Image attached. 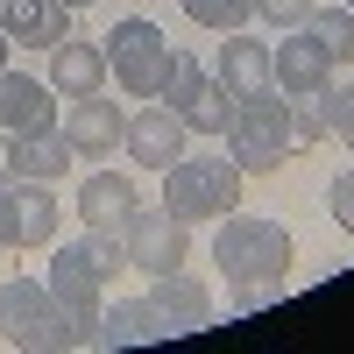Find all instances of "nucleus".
<instances>
[{
  "mask_svg": "<svg viewBox=\"0 0 354 354\" xmlns=\"http://www.w3.org/2000/svg\"><path fill=\"white\" fill-rule=\"evenodd\" d=\"M319 113H326V135H340L354 149V78L347 85H326V93H319Z\"/></svg>",
  "mask_w": 354,
  "mask_h": 354,
  "instance_id": "nucleus-23",
  "label": "nucleus"
},
{
  "mask_svg": "<svg viewBox=\"0 0 354 354\" xmlns=\"http://www.w3.org/2000/svg\"><path fill=\"white\" fill-rule=\"evenodd\" d=\"M8 50H15V43H8V36H0V71H8Z\"/></svg>",
  "mask_w": 354,
  "mask_h": 354,
  "instance_id": "nucleus-29",
  "label": "nucleus"
},
{
  "mask_svg": "<svg viewBox=\"0 0 354 354\" xmlns=\"http://www.w3.org/2000/svg\"><path fill=\"white\" fill-rule=\"evenodd\" d=\"M312 142H326V113L319 100H290V149H312Z\"/></svg>",
  "mask_w": 354,
  "mask_h": 354,
  "instance_id": "nucleus-24",
  "label": "nucleus"
},
{
  "mask_svg": "<svg viewBox=\"0 0 354 354\" xmlns=\"http://www.w3.org/2000/svg\"><path fill=\"white\" fill-rule=\"evenodd\" d=\"M255 15L270 21V28H305V15H312V0H255Z\"/></svg>",
  "mask_w": 354,
  "mask_h": 354,
  "instance_id": "nucleus-26",
  "label": "nucleus"
},
{
  "mask_svg": "<svg viewBox=\"0 0 354 354\" xmlns=\"http://www.w3.org/2000/svg\"><path fill=\"white\" fill-rule=\"evenodd\" d=\"M326 205H333V220L354 234V170H340L333 177V185H326Z\"/></svg>",
  "mask_w": 354,
  "mask_h": 354,
  "instance_id": "nucleus-27",
  "label": "nucleus"
},
{
  "mask_svg": "<svg viewBox=\"0 0 354 354\" xmlns=\"http://www.w3.org/2000/svg\"><path fill=\"white\" fill-rule=\"evenodd\" d=\"M163 205L185 227L227 220L234 205H241V163H234V156H177L163 170Z\"/></svg>",
  "mask_w": 354,
  "mask_h": 354,
  "instance_id": "nucleus-4",
  "label": "nucleus"
},
{
  "mask_svg": "<svg viewBox=\"0 0 354 354\" xmlns=\"http://www.w3.org/2000/svg\"><path fill=\"white\" fill-rule=\"evenodd\" d=\"M347 15H354V0H347Z\"/></svg>",
  "mask_w": 354,
  "mask_h": 354,
  "instance_id": "nucleus-31",
  "label": "nucleus"
},
{
  "mask_svg": "<svg viewBox=\"0 0 354 354\" xmlns=\"http://www.w3.org/2000/svg\"><path fill=\"white\" fill-rule=\"evenodd\" d=\"M128 270V255H121V234H106L93 227L85 241H57V262H50V298H64V305H100L106 298V283Z\"/></svg>",
  "mask_w": 354,
  "mask_h": 354,
  "instance_id": "nucleus-5",
  "label": "nucleus"
},
{
  "mask_svg": "<svg viewBox=\"0 0 354 354\" xmlns=\"http://www.w3.org/2000/svg\"><path fill=\"white\" fill-rule=\"evenodd\" d=\"M50 283L36 277H8L0 283V340H15V347H50Z\"/></svg>",
  "mask_w": 354,
  "mask_h": 354,
  "instance_id": "nucleus-10",
  "label": "nucleus"
},
{
  "mask_svg": "<svg viewBox=\"0 0 354 354\" xmlns=\"http://www.w3.org/2000/svg\"><path fill=\"white\" fill-rule=\"evenodd\" d=\"M185 15H192L198 28H220V36H227V28H241V21L255 15V0H185Z\"/></svg>",
  "mask_w": 354,
  "mask_h": 354,
  "instance_id": "nucleus-22",
  "label": "nucleus"
},
{
  "mask_svg": "<svg viewBox=\"0 0 354 354\" xmlns=\"http://www.w3.org/2000/svg\"><path fill=\"white\" fill-rule=\"evenodd\" d=\"M50 85H57V100H85V93H100V85H106V50L64 36V43L50 50Z\"/></svg>",
  "mask_w": 354,
  "mask_h": 354,
  "instance_id": "nucleus-18",
  "label": "nucleus"
},
{
  "mask_svg": "<svg viewBox=\"0 0 354 354\" xmlns=\"http://www.w3.org/2000/svg\"><path fill=\"white\" fill-rule=\"evenodd\" d=\"M290 227L283 220H262V213H234L220 220V234H213V262L227 270V283H262V277H290Z\"/></svg>",
  "mask_w": 354,
  "mask_h": 354,
  "instance_id": "nucleus-1",
  "label": "nucleus"
},
{
  "mask_svg": "<svg viewBox=\"0 0 354 354\" xmlns=\"http://www.w3.org/2000/svg\"><path fill=\"white\" fill-rule=\"evenodd\" d=\"M8 177H15V135L0 128V185H8Z\"/></svg>",
  "mask_w": 354,
  "mask_h": 354,
  "instance_id": "nucleus-28",
  "label": "nucleus"
},
{
  "mask_svg": "<svg viewBox=\"0 0 354 354\" xmlns=\"http://www.w3.org/2000/svg\"><path fill=\"white\" fill-rule=\"evenodd\" d=\"M163 340V319L149 312V298H121L113 312H100V347H142Z\"/></svg>",
  "mask_w": 354,
  "mask_h": 354,
  "instance_id": "nucleus-20",
  "label": "nucleus"
},
{
  "mask_svg": "<svg viewBox=\"0 0 354 354\" xmlns=\"http://www.w3.org/2000/svg\"><path fill=\"white\" fill-rule=\"evenodd\" d=\"M100 50H106V71H113V85H121L128 100H163V85L177 71V43L163 36L156 21H142V15L113 21L100 36Z\"/></svg>",
  "mask_w": 354,
  "mask_h": 354,
  "instance_id": "nucleus-2",
  "label": "nucleus"
},
{
  "mask_svg": "<svg viewBox=\"0 0 354 354\" xmlns=\"http://www.w3.org/2000/svg\"><path fill=\"white\" fill-rule=\"evenodd\" d=\"M163 100H170V113H177L192 135H227V121H234V93H227L213 71H198L185 50H177V71H170V85H163Z\"/></svg>",
  "mask_w": 354,
  "mask_h": 354,
  "instance_id": "nucleus-7",
  "label": "nucleus"
},
{
  "mask_svg": "<svg viewBox=\"0 0 354 354\" xmlns=\"http://www.w3.org/2000/svg\"><path fill=\"white\" fill-rule=\"evenodd\" d=\"M227 156L241 163V177H277L290 163V100L277 93H255V100H234V121H227Z\"/></svg>",
  "mask_w": 354,
  "mask_h": 354,
  "instance_id": "nucleus-3",
  "label": "nucleus"
},
{
  "mask_svg": "<svg viewBox=\"0 0 354 354\" xmlns=\"http://www.w3.org/2000/svg\"><path fill=\"white\" fill-rule=\"evenodd\" d=\"M185 121H177L170 106H142V113H128V135H121V149L142 163V170H170L177 156H185Z\"/></svg>",
  "mask_w": 354,
  "mask_h": 354,
  "instance_id": "nucleus-13",
  "label": "nucleus"
},
{
  "mask_svg": "<svg viewBox=\"0 0 354 354\" xmlns=\"http://www.w3.org/2000/svg\"><path fill=\"white\" fill-rule=\"evenodd\" d=\"M71 142L64 128H43V135H15V177H36V185H57V177L71 170Z\"/></svg>",
  "mask_w": 354,
  "mask_h": 354,
  "instance_id": "nucleus-19",
  "label": "nucleus"
},
{
  "mask_svg": "<svg viewBox=\"0 0 354 354\" xmlns=\"http://www.w3.org/2000/svg\"><path fill=\"white\" fill-rule=\"evenodd\" d=\"M305 36L326 50L333 64H354V15H347V8H312V15H305Z\"/></svg>",
  "mask_w": 354,
  "mask_h": 354,
  "instance_id": "nucleus-21",
  "label": "nucleus"
},
{
  "mask_svg": "<svg viewBox=\"0 0 354 354\" xmlns=\"http://www.w3.org/2000/svg\"><path fill=\"white\" fill-rule=\"evenodd\" d=\"M0 36L57 50V43L71 36V8H64V0H0Z\"/></svg>",
  "mask_w": 354,
  "mask_h": 354,
  "instance_id": "nucleus-16",
  "label": "nucleus"
},
{
  "mask_svg": "<svg viewBox=\"0 0 354 354\" xmlns=\"http://www.w3.org/2000/svg\"><path fill=\"white\" fill-rule=\"evenodd\" d=\"M121 255H128V270H142V277H170V270L192 262V227L177 220L170 205H135L128 227H121Z\"/></svg>",
  "mask_w": 354,
  "mask_h": 354,
  "instance_id": "nucleus-6",
  "label": "nucleus"
},
{
  "mask_svg": "<svg viewBox=\"0 0 354 354\" xmlns=\"http://www.w3.org/2000/svg\"><path fill=\"white\" fill-rule=\"evenodd\" d=\"M64 8H71V15H78V8H93V0H64Z\"/></svg>",
  "mask_w": 354,
  "mask_h": 354,
  "instance_id": "nucleus-30",
  "label": "nucleus"
},
{
  "mask_svg": "<svg viewBox=\"0 0 354 354\" xmlns=\"http://www.w3.org/2000/svg\"><path fill=\"white\" fill-rule=\"evenodd\" d=\"M149 312L163 319V333H198V326H213V290L185 270L149 277Z\"/></svg>",
  "mask_w": 354,
  "mask_h": 354,
  "instance_id": "nucleus-12",
  "label": "nucleus"
},
{
  "mask_svg": "<svg viewBox=\"0 0 354 354\" xmlns=\"http://www.w3.org/2000/svg\"><path fill=\"white\" fill-rule=\"evenodd\" d=\"M57 241V192L36 177L0 185V248H50Z\"/></svg>",
  "mask_w": 354,
  "mask_h": 354,
  "instance_id": "nucleus-8",
  "label": "nucleus"
},
{
  "mask_svg": "<svg viewBox=\"0 0 354 354\" xmlns=\"http://www.w3.org/2000/svg\"><path fill=\"white\" fill-rule=\"evenodd\" d=\"M135 205H142V192H135V177H128V170H93V177L78 185V220H85V227L121 234Z\"/></svg>",
  "mask_w": 354,
  "mask_h": 354,
  "instance_id": "nucleus-15",
  "label": "nucleus"
},
{
  "mask_svg": "<svg viewBox=\"0 0 354 354\" xmlns=\"http://www.w3.org/2000/svg\"><path fill=\"white\" fill-rule=\"evenodd\" d=\"M270 78H277L283 100H319V93L333 85V57L319 50L305 28H283V43L270 50Z\"/></svg>",
  "mask_w": 354,
  "mask_h": 354,
  "instance_id": "nucleus-9",
  "label": "nucleus"
},
{
  "mask_svg": "<svg viewBox=\"0 0 354 354\" xmlns=\"http://www.w3.org/2000/svg\"><path fill=\"white\" fill-rule=\"evenodd\" d=\"M277 298H283L277 277H262V283H234V312H241V319H248V312H270Z\"/></svg>",
  "mask_w": 354,
  "mask_h": 354,
  "instance_id": "nucleus-25",
  "label": "nucleus"
},
{
  "mask_svg": "<svg viewBox=\"0 0 354 354\" xmlns=\"http://www.w3.org/2000/svg\"><path fill=\"white\" fill-rule=\"evenodd\" d=\"M234 100H255V93H270V43H255V36H241V28H227V43H220V71H213Z\"/></svg>",
  "mask_w": 354,
  "mask_h": 354,
  "instance_id": "nucleus-17",
  "label": "nucleus"
},
{
  "mask_svg": "<svg viewBox=\"0 0 354 354\" xmlns=\"http://www.w3.org/2000/svg\"><path fill=\"white\" fill-rule=\"evenodd\" d=\"M0 128H8V135H43V128H57V85L8 64V71H0Z\"/></svg>",
  "mask_w": 354,
  "mask_h": 354,
  "instance_id": "nucleus-11",
  "label": "nucleus"
},
{
  "mask_svg": "<svg viewBox=\"0 0 354 354\" xmlns=\"http://www.w3.org/2000/svg\"><path fill=\"white\" fill-rule=\"evenodd\" d=\"M121 135H128V113L113 106V100H100V93L71 100V113H64V142H71L78 156H113V149H121Z\"/></svg>",
  "mask_w": 354,
  "mask_h": 354,
  "instance_id": "nucleus-14",
  "label": "nucleus"
}]
</instances>
